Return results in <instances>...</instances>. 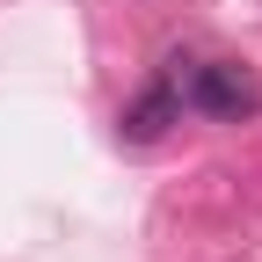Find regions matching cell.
Instances as JSON below:
<instances>
[{
	"instance_id": "cell-1",
	"label": "cell",
	"mask_w": 262,
	"mask_h": 262,
	"mask_svg": "<svg viewBox=\"0 0 262 262\" xmlns=\"http://www.w3.org/2000/svg\"><path fill=\"white\" fill-rule=\"evenodd\" d=\"M182 66H189V58H182ZM175 88H182V110L219 117V124H241V117H255V102H262L241 66H189V73H175Z\"/></svg>"
},
{
	"instance_id": "cell-2",
	"label": "cell",
	"mask_w": 262,
	"mask_h": 262,
	"mask_svg": "<svg viewBox=\"0 0 262 262\" xmlns=\"http://www.w3.org/2000/svg\"><path fill=\"white\" fill-rule=\"evenodd\" d=\"M175 117H182V88H175V73H160V80L139 95V102L124 110V139H139V146H146V139H160Z\"/></svg>"
}]
</instances>
